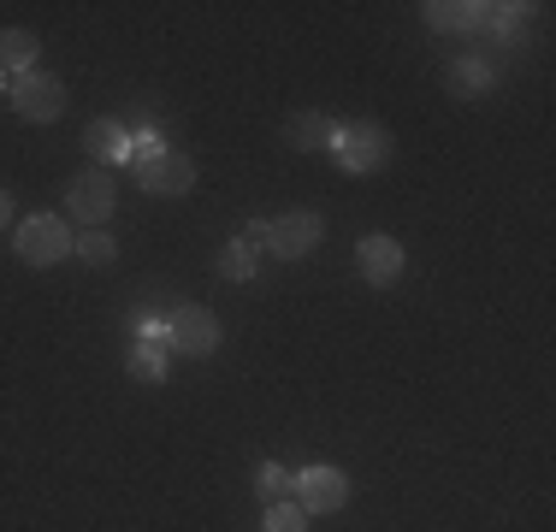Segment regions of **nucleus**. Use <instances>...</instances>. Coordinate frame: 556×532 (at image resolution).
<instances>
[{
	"label": "nucleus",
	"mask_w": 556,
	"mask_h": 532,
	"mask_svg": "<svg viewBox=\"0 0 556 532\" xmlns=\"http://www.w3.org/2000/svg\"><path fill=\"white\" fill-rule=\"evenodd\" d=\"M492 84H497V65L485 60V53H456V60L444 65V89L456 101H480Z\"/></svg>",
	"instance_id": "9d476101"
},
{
	"label": "nucleus",
	"mask_w": 556,
	"mask_h": 532,
	"mask_svg": "<svg viewBox=\"0 0 556 532\" xmlns=\"http://www.w3.org/2000/svg\"><path fill=\"white\" fill-rule=\"evenodd\" d=\"M255 497L267 503V509H273V503H290V473L278 468V461H261V468H255Z\"/></svg>",
	"instance_id": "a211bd4d"
},
{
	"label": "nucleus",
	"mask_w": 556,
	"mask_h": 532,
	"mask_svg": "<svg viewBox=\"0 0 556 532\" xmlns=\"http://www.w3.org/2000/svg\"><path fill=\"white\" fill-rule=\"evenodd\" d=\"M12 106H18V118H30V125H54V118L65 113V84L54 72H24L7 84Z\"/></svg>",
	"instance_id": "423d86ee"
},
{
	"label": "nucleus",
	"mask_w": 556,
	"mask_h": 532,
	"mask_svg": "<svg viewBox=\"0 0 556 532\" xmlns=\"http://www.w3.org/2000/svg\"><path fill=\"white\" fill-rule=\"evenodd\" d=\"M261 532H308V515H302L296 503H273L267 521H261Z\"/></svg>",
	"instance_id": "6ab92c4d"
},
{
	"label": "nucleus",
	"mask_w": 556,
	"mask_h": 532,
	"mask_svg": "<svg viewBox=\"0 0 556 532\" xmlns=\"http://www.w3.org/2000/svg\"><path fill=\"white\" fill-rule=\"evenodd\" d=\"M290 503H296L302 515H332V509H343V503H350V473L314 461V468L290 473Z\"/></svg>",
	"instance_id": "20e7f679"
},
{
	"label": "nucleus",
	"mask_w": 556,
	"mask_h": 532,
	"mask_svg": "<svg viewBox=\"0 0 556 532\" xmlns=\"http://www.w3.org/2000/svg\"><path fill=\"white\" fill-rule=\"evenodd\" d=\"M427 30L473 36V30H480V0H427Z\"/></svg>",
	"instance_id": "ddd939ff"
},
{
	"label": "nucleus",
	"mask_w": 556,
	"mask_h": 532,
	"mask_svg": "<svg viewBox=\"0 0 556 532\" xmlns=\"http://www.w3.org/2000/svg\"><path fill=\"white\" fill-rule=\"evenodd\" d=\"M0 89H7V72H0Z\"/></svg>",
	"instance_id": "5701e85b"
},
{
	"label": "nucleus",
	"mask_w": 556,
	"mask_h": 532,
	"mask_svg": "<svg viewBox=\"0 0 556 532\" xmlns=\"http://www.w3.org/2000/svg\"><path fill=\"white\" fill-rule=\"evenodd\" d=\"M137 178H142V190L149 195H190L195 190V160L190 154H161V160H149V166H137Z\"/></svg>",
	"instance_id": "1a4fd4ad"
},
{
	"label": "nucleus",
	"mask_w": 556,
	"mask_h": 532,
	"mask_svg": "<svg viewBox=\"0 0 556 532\" xmlns=\"http://www.w3.org/2000/svg\"><path fill=\"white\" fill-rule=\"evenodd\" d=\"M214 350H219V319H214V308H172L166 314V355L207 362Z\"/></svg>",
	"instance_id": "39448f33"
},
{
	"label": "nucleus",
	"mask_w": 556,
	"mask_h": 532,
	"mask_svg": "<svg viewBox=\"0 0 556 532\" xmlns=\"http://www.w3.org/2000/svg\"><path fill=\"white\" fill-rule=\"evenodd\" d=\"M285 142L296 154H332V142H338V125L326 113H296L285 125Z\"/></svg>",
	"instance_id": "f8f14e48"
},
{
	"label": "nucleus",
	"mask_w": 556,
	"mask_h": 532,
	"mask_svg": "<svg viewBox=\"0 0 556 532\" xmlns=\"http://www.w3.org/2000/svg\"><path fill=\"white\" fill-rule=\"evenodd\" d=\"M113 207H118V195H113V172H101V166H89V172H77L72 183H65V213H72L84 231H101V225L113 219Z\"/></svg>",
	"instance_id": "7ed1b4c3"
},
{
	"label": "nucleus",
	"mask_w": 556,
	"mask_h": 532,
	"mask_svg": "<svg viewBox=\"0 0 556 532\" xmlns=\"http://www.w3.org/2000/svg\"><path fill=\"white\" fill-rule=\"evenodd\" d=\"M7 225H12V190L0 183V231H7Z\"/></svg>",
	"instance_id": "4be33fe9"
},
{
	"label": "nucleus",
	"mask_w": 556,
	"mask_h": 532,
	"mask_svg": "<svg viewBox=\"0 0 556 532\" xmlns=\"http://www.w3.org/2000/svg\"><path fill=\"white\" fill-rule=\"evenodd\" d=\"M72 255L84 261V266H113L118 261V243L108 231H84V237H72Z\"/></svg>",
	"instance_id": "f3484780"
},
{
	"label": "nucleus",
	"mask_w": 556,
	"mask_h": 532,
	"mask_svg": "<svg viewBox=\"0 0 556 532\" xmlns=\"http://www.w3.org/2000/svg\"><path fill=\"white\" fill-rule=\"evenodd\" d=\"M36 60H42V36L36 30H0V72L7 77H24V72H36Z\"/></svg>",
	"instance_id": "4468645a"
},
{
	"label": "nucleus",
	"mask_w": 556,
	"mask_h": 532,
	"mask_svg": "<svg viewBox=\"0 0 556 532\" xmlns=\"http://www.w3.org/2000/svg\"><path fill=\"white\" fill-rule=\"evenodd\" d=\"M355 273H362V284L391 290L396 278H403V243H396V237H386V231L362 237V243H355Z\"/></svg>",
	"instance_id": "6e6552de"
},
{
	"label": "nucleus",
	"mask_w": 556,
	"mask_h": 532,
	"mask_svg": "<svg viewBox=\"0 0 556 532\" xmlns=\"http://www.w3.org/2000/svg\"><path fill=\"white\" fill-rule=\"evenodd\" d=\"M332 160L343 172H355V178H367V172H379L391 160V130L374 125V118H355V125H338V142H332Z\"/></svg>",
	"instance_id": "f03ea898"
},
{
	"label": "nucleus",
	"mask_w": 556,
	"mask_h": 532,
	"mask_svg": "<svg viewBox=\"0 0 556 532\" xmlns=\"http://www.w3.org/2000/svg\"><path fill=\"white\" fill-rule=\"evenodd\" d=\"M243 243L255 249V255H261V249H273V219H249L243 225Z\"/></svg>",
	"instance_id": "412c9836"
},
{
	"label": "nucleus",
	"mask_w": 556,
	"mask_h": 532,
	"mask_svg": "<svg viewBox=\"0 0 556 532\" xmlns=\"http://www.w3.org/2000/svg\"><path fill=\"white\" fill-rule=\"evenodd\" d=\"M166 362H172V355L161 350V343H130V355H125V367H130V379H137V384H161Z\"/></svg>",
	"instance_id": "dca6fc26"
},
{
	"label": "nucleus",
	"mask_w": 556,
	"mask_h": 532,
	"mask_svg": "<svg viewBox=\"0 0 556 532\" xmlns=\"http://www.w3.org/2000/svg\"><path fill=\"white\" fill-rule=\"evenodd\" d=\"M320 237H326L320 213H314V207H290L285 219H273V255L278 261H302V255L320 249Z\"/></svg>",
	"instance_id": "0eeeda50"
},
{
	"label": "nucleus",
	"mask_w": 556,
	"mask_h": 532,
	"mask_svg": "<svg viewBox=\"0 0 556 532\" xmlns=\"http://www.w3.org/2000/svg\"><path fill=\"white\" fill-rule=\"evenodd\" d=\"M161 154H166V137L154 125L130 130V160H137V166H149V160H161Z\"/></svg>",
	"instance_id": "aec40b11"
},
{
	"label": "nucleus",
	"mask_w": 556,
	"mask_h": 532,
	"mask_svg": "<svg viewBox=\"0 0 556 532\" xmlns=\"http://www.w3.org/2000/svg\"><path fill=\"white\" fill-rule=\"evenodd\" d=\"M12 255L24 266H60L72 255V231H65V219H54V213H30V219L12 225Z\"/></svg>",
	"instance_id": "f257e3e1"
},
{
	"label": "nucleus",
	"mask_w": 556,
	"mask_h": 532,
	"mask_svg": "<svg viewBox=\"0 0 556 532\" xmlns=\"http://www.w3.org/2000/svg\"><path fill=\"white\" fill-rule=\"evenodd\" d=\"M255 266H261V255H255V249L243 243V237H231V243L219 249L214 273L225 278V284H249V278H255Z\"/></svg>",
	"instance_id": "2eb2a0df"
},
{
	"label": "nucleus",
	"mask_w": 556,
	"mask_h": 532,
	"mask_svg": "<svg viewBox=\"0 0 556 532\" xmlns=\"http://www.w3.org/2000/svg\"><path fill=\"white\" fill-rule=\"evenodd\" d=\"M84 149L101 160V172H113V166H130V130L118 125V118H96V125L84 130Z\"/></svg>",
	"instance_id": "9b49d317"
}]
</instances>
